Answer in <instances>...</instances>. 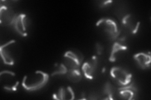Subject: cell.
<instances>
[{"instance_id": "4", "label": "cell", "mask_w": 151, "mask_h": 100, "mask_svg": "<svg viewBox=\"0 0 151 100\" xmlns=\"http://www.w3.org/2000/svg\"><path fill=\"white\" fill-rule=\"evenodd\" d=\"M96 26L105 32L112 41L118 39L120 34V30L117 23L110 18H102L96 23Z\"/></svg>"}, {"instance_id": "14", "label": "cell", "mask_w": 151, "mask_h": 100, "mask_svg": "<svg viewBox=\"0 0 151 100\" xmlns=\"http://www.w3.org/2000/svg\"><path fill=\"white\" fill-rule=\"evenodd\" d=\"M67 78L70 82L73 83H78L81 81L82 74L80 69L77 70H68L67 73Z\"/></svg>"}, {"instance_id": "17", "label": "cell", "mask_w": 151, "mask_h": 100, "mask_svg": "<svg viewBox=\"0 0 151 100\" xmlns=\"http://www.w3.org/2000/svg\"><path fill=\"white\" fill-rule=\"evenodd\" d=\"M95 48H96V53L98 55H101L103 53V47L101 45V44L99 43H97L95 45Z\"/></svg>"}, {"instance_id": "5", "label": "cell", "mask_w": 151, "mask_h": 100, "mask_svg": "<svg viewBox=\"0 0 151 100\" xmlns=\"http://www.w3.org/2000/svg\"><path fill=\"white\" fill-rule=\"evenodd\" d=\"M110 76L114 83L121 87L131 83L132 74L123 68L113 67L110 70Z\"/></svg>"}, {"instance_id": "10", "label": "cell", "mask_w": 151, "mask_h": 100, "mask_svg": "<svg viewBox=\"0 0 151 100\" xmlns=\"http://www.w3.org/2000/svg\"><path fill=\"white\" fill-rule=\"evenodd\" d=\"M134 58L140 68L145 70L150 68L151 58L149 54L147 55L144 53H139L135 55Z\"/></svg>"}, {"instance_id": "16", "label": "cell", "mask_w": 151, "mask_h": 100, "mask_svg": "<svg viewBox=\"0 0 151 100\" xmlns=\"http://www.w3.org/2000/svg\"><path fill=\"white\" fill-rule=\"evenodd\" d=\"M68 69L67 67L63 64V63H60L59 66L54 71V73L52 74V76L54 77V76L55 75H60V74H66L68 73Z\"/></svg>"}, {"instance_id": "7", "label": "cell", "mask_w": 151, "mask_h": 100, "mask_svg": "<svg viewBox=\"0 0 151 100\" xmlns=\"http://www.w3.org/2000/svg\"><path fill=\"white\" fill-rule=\"evenodd\" d=\"M17 16L10 6L1 4L0 8V23L2 26H12Z\"/></svg>"}, {"instance_id": "18", "label": "cell", "mask_w": 151, "mask_h": 100, "mask_svg": "<svg viewBox=\"0 0 151 100\" xmlns=\"http://www.w3.org/2000/svg\"><path fill=\"white\" fill-rule=\"evenodd\" d=\"M112 3V1H102L101 3V4H100V6L101 7H105V6H106L108 5H109V4L110 3Z\"/></svg>"}, {"instance_id": "11", "label": "cell", "mask_w": 151, "mask_h": 100, "mask_svg": "<svg viewBox=\"0 0 151 100\" xmlns=\"http://www.w3.org/2000/svg\"><path fill=\"white\" fill-rule=\"evenodd\" d=\"M53 96L55 99H74V93L73 89L70 87L67 88L61 87L58 93L54 94Z\"/></svg>"}, {"instance_id": "9", "label": "cell", "mask_w": 151, "mask_h": 100, "mask_svg": "<svg viewBox=\"0 0 151 100\" xmlns=\"http://www.w3.org/2000/svg\"><path fill=\"white\" fill-rule=\"evenodd\" d=\"M119 91L121 98L129 100L134 99L137 94V88L133 83H129L125 87H122L119 89Z\"/></svg>"}, {"instance_id": "12", "label": "cell", "mask_w": 151, "mask_h": 100, "mask_svg": "<svg viewBox=\"0 0 151 100\" xmlns=\"http://www.w3.org/2000/svg\"><path fill=\"white\" fill-rule=\"evenodd\" d=\"M122 23L123 25L125 26L127 28L131 31L133 34H135L138 31L140 22H135L134 20H133L130 15H126L124 18L122 19Z\"/></svg>"}, {"instance_id": "8", "label": "cell", "mask_w": 151, "mask_h": 100, "mask_svg": "<svg viewBox=\"0 0 151 100\" xmlns=\"http://www.w3.org/2000/svg\"><path fill=\"white\" fill-rule=\"evenodd\" d=\"M98 65L96 56H94L82 65L81 70L84 77L89 79H92L94 77Z\"/></svg>"}, {"instance_id": "6", "label": "cell", "mask_w": 151, "mask_h": 100, "mask_svg": "<svg viewBox=\"0 0 151 100\" xmlns=\"http://www.w3.org/2000/svg\"><path fill=\"white\" fill-rule=\"evenodd\" d=\"M12 26L18 34L25 37L28 35L29 20L25 14H20L17 16Z\"/></svg>"}, {"instance_id": "2", "label": "cell", "mask_w": 151, "mask_h": 100, "mask_svg": "<svg viewBox=\"0 0 151 100\" xmlns=\"http://www.w3.org/2000/svg\"><path fill=\"white\" fill-rule=\"evenodd\" d=\"M0 53L4 64L9 66L15 64L18 54L15 40H10L7 43L1 45L0 47Z\"/></svg>"}, {"instance_id": "13", "label": "cell", "mask_w": 151, "mask_h": 100, "mask_svg": "<svg viewBox=\"0 0 151 100\" xmlns=\"http://www.w3.org/2000/svg\"><path fill=\"white\" fill-rule=\"evenodd\" d=\"M127 50V47L123 43V42L120 41L115 42V43L113 44L112 47V50L111 51V54H110V59H109L110 61L111 62L115 61H116L115 55L119 53V52L122 51H125Z\"/></svg>"}, {"instance_id": "1", "label": "cell", "mask_w": 151, "mask_h": 100, "mask_svg": "<svg viewBox=\"0 0 151 100\" xmlns=\"http://www.w3.org/2000/svg\"><path fill=\"white\" fill-rule=\"evenodd\" d=\"M49 79V74L42 71H36L25 75L22 81V87L28 91H37L47 84Z\"/></svg>"}, {"instance_id": "3", "label": "cell", "mask_w": 151, "mask_h": 100, "mask_svg": "<svg viewBox=\"0 0 151 100\" xmlns=\"http://www.w3.org/2000/svg\"><path fill=\"white\" fill-rule=\"evenodd\" d=\"M84 60L82 53L78 50H70L65 53L63 58V64L68 70L80 69Z\"/></svg>"}, {"instance_id": "15", "label": "cell", "mask_w": 151, "mask_h": 100, "mask_svg": "<svg viewBox=\"0 0 151 100\" xmlns=\"http://www.w3.org/2000/svg\"><path fill=\"white\" fill-rule=\"evenodd\" d=\"M115 90L116 89L114 87V86H113L109 82H108L105 83V86H104L103 93L104 94L108 96V99H113V96H114Z\"/></svg>"}]
</instances>
